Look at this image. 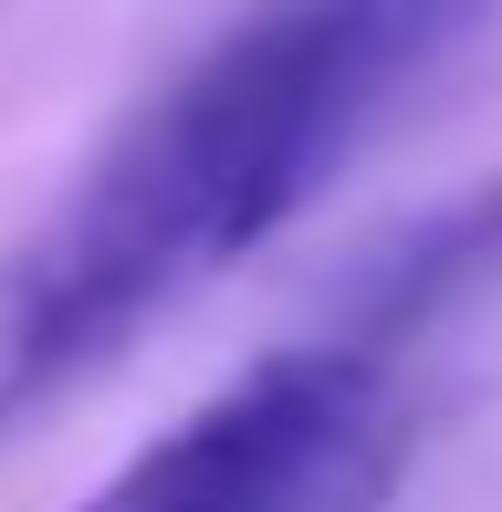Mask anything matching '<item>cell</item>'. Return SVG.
Segmentation results:
<instances>
[{
  "instance_id": "2",
  "label": "cell",
  "mask_w": 502,
  "mask_h": 512,
  "mask_svg": "<svg viewBox=\"0 0 502 512\" xmlns=\"http://www.w3.org/2000/svg\"><path fill=\"white\" fill-rule=\"evenodd\" d=\"M387 377L356 345H293L178 418L84 512H367L387 481Z\"/></svg>"
},
{
  "instance_id": "3",
  "label": "cell",
  "mask_w": 502,
  "mask_h": 512,
  "mask_svg": "<svg viewBox=\"0 0 502 512\" xmlns=\"http://www.w3.org/2000/svg\"><path fill=\"white\" fill-rule=\"evenodd\" d=\"M502 251V189L482 199H461V209H440V220L419 230V241H398L387 262H367V293H356V356H377V345H398V335H419L429 304H440L450 283H471Z\"/></svg>"
},
{
  "instance_id": "1",
  "label": "cell",
  "mask_w": 502,
  "mask_h": 512,
  "mask_svg": "<svg viewBox=\"0 0 502 512\" xmlns=\"http://www.w3.org/2000/svg\"><path fill=\"white\" fill-rule=\"evenodd\" d=\"M471 11L482 0H283L231 32L105 157L53 241L0 272V408L105 356L189 272L272 241L387 84H408Z\"/></svg>"
}]
</instances>
